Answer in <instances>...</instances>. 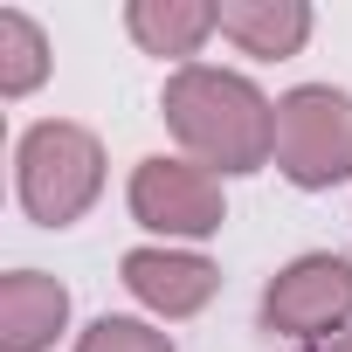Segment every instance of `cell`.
Returning <instances> with one entry per match:
<instances>
[{
  "label": "cell",
  "instance_id": "cell-7",
  "mask_svg": "<svg viewBox=\"0 0 352 352\" xmlns=\"http://www.w3.org/2000/svg\"><path fill=\"white\" fill-rule=\"evenodd\" d=\"M214 28L235 35L242 49H256V56H290V49L304 42L311 14L297 8V0H221V8H214Z\"/></svg>",
  "mask_w": 352,
  "mask_h": 352
},
{
  "label": "cell",
  "instance_id": "cell-3",
  "mask_svg": "<svg viewBox=\"0 0 352 352\" xmlns=\"http://www.w3.org/2000/svg\"><path fill=\"white\" fill-rule=\"evenodd\" d=\"M97 145L76 124H42L21 145V201L35 221H76L97 194Z\"/></svg>",
  "mask_w": 352,
  "mask_h": 352
},
{
  "label": "cell",
  "instance_id": "cell-6",
  "mask_svg": "<svg viewBox=\"0 0 352 352\" xmlns=\"http://www.w3.org/2000/svg\"><path fill=\"white\" fill-rule=\"evenodd\" d=\"M124 283L145 297V304H159V311H201L208 297H214V270L201 263V256H159V249H138V256H124Z\"/></svg>",
  "mask_w": 352,
  "mask_h": 352
},
{
  "label": "cell",
  "instance_id": "cell-12",
  "mask_svg": "<svg viewBox=\"0 0 352 352\" xmlns=\"http://www.w3.org/2000/svg\"><path fill=\"white\" fill-rule=\"evenodd\" d=\"M324 352H352V338H331V345H324Z\"/></svg>",
  "mask_w": 352,
  "mask_h": 352
},
{
  "label": "cell",
  "instance_id": "cell-1",
  "mask_svg": "<svg viewBox=\"0 0 352 352\" xmlns=\"http://www.w3.org/2000/svg\"><path fill=\"white\" fill-rule=\"evenodd\" d=\"M166 118L180 131V145L221 173H242V166H263L276 152V118L270 104L242 83V76H221V69H180L166 83Z\"/></svg>",
  "mask_w": 352,
  "mask_h": 352
},
{
  "label": "cell",
  "instance_id": "cell-10",
  "mask_svg": "<svg viewBox=\"0 0 352 352\" xmlns=\"http://www.w3.org/2000/svg\"><path fill=\"white\" fill-rule=\"evenodd\" d=\"M0 49H8V63H0V90H28L42 76V35L21 14H0Z\"/></svg>",
  "mask_w": 352,
  "mask_h": 352
},
{
  "label": "cell",
  "instance_id": "cell-5",
  "mask_svg": "<svg viewBox=\"0 0 352 352\" xmlns=\"http://www.w3.org/2000/svg\"><path fill=\"white\" fill-rule=\"evenodd\" d=\"M345 311H352V270L331 263V256L297 263V270L276 276V290H270V324H276V331H331Z\"/></svg>",
  "mask_w": 352,
  "mask_h": 352
},
{
  "label": "cell",
  "instance_id": "cell-2",
  "mask_svg": "<svg viewBox=\"0 0 352 352\" xmlns=\"http://www.w3.org/2000/svg\"><path fill=\"white\" fill-rule=\"evenodd\" d=\"M276 166L297 187H331L352 173V104L331 90H297L276 104Z\"/></svg>",
  "mask_w": 352,
  "mask_h": 352
},
{
  "label": "cell",
  "instance_id": "cell-4",
  "mask_svg": "<svg viewBox=\"0 0 352 352\" xmlns=\"http://www.w3.org/2000/svg\"><path fill=\"white\" fill-rule=\"evenodd\" d=\"M131 208H138V221L173 228V235L221 228V187L208 180L201 166H173V159L138 166V180H131Z\"/></svg>",
  "mask_w": 352,
  "mask_h": 352
},
{
  "label": "cell",
  "instance_id": "cell-8",
  "mask_svg": "<svg viewBox=\"0 0 352 352\" xmlns=\"http://www.w3.org/2000/svg\"><path fill=\"white\" fill-rule=\"evenodd\" d=\"M56 324H63V283H49V276L0 283V345L8 352H35Z\"/></svg>",
  "mask_w": 352,
  "mask_h": 352
},
{
  "label": "cell",
  "instance_id": "cell-9",
  "mask_svg": "<svg viewBox=\"0 0 352 352\" xmlns=\"http://www.w3.org/2000/svg\"><path fill=\"white\" fill-rule=\"evenodd\" d=\"M214 28V8H131V35L159 56H187Z\"/></svg>",
  "mask_w": 352,
  "mask_h": 352
},
{
  "label": "cell",
  "instance_id": "cell-11",
  "mask_svg": "<svg viewBox=\"0 0 352 352\" xmlns=\"http://www.w3.org/2000/svg\"><path fill=\"white\" fill-rule=\"evenodd\" d=\"M76 352H166V338L145 331V324H131V318H104L97 331H83Z\"/></svg>",
  "mask_w": 352,
  "mask_h": 352
}]
</instances>
